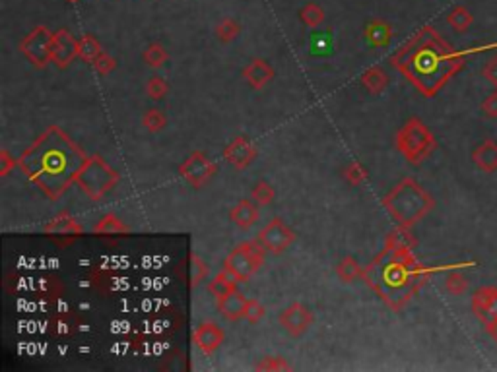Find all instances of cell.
Returning <instances> with one entry per match:
<instances>
[{
    "mask_svg": "<svg viewBox=\"0 0 497 372\" xmlns=\"http://www.w3.org/2000/svg\"><path fill=\"white\" fill-rule=\"evenodd\" d=\"M466 55L449 45L431 25H425L400 47L390 62L421 95L435 97L463 70Z\"/></svg>",
    "mask_w": 497,
    "mask_h": 372,
    "instance_id": "1",
    "label": "cell"
},
{
    "mask_svg": "<svg viewBox=\"0 0 497 372\" xmlns=\"http://www.w3.org/2000/svg\"><path fill=\"white\" fill-rule=\"evenodd\" d=\"M84 161V151L59 126H51L18 158V167L43 194L57 200L74 182Z\"/></svg>",
    "mask_w": 497,
    "mask_h": 372,
    "instance_id": "2",
    "label": "cell"
},
{
    "mask_svg": "<svg viewBox=\"0 0 497 372\" xmlns=\"http://www.w3.org/2000/svg\"><path fill=\"white\" fill-rule=\"evenodd\" d=\"M466 264H474V262H466ZM461 266L464 264L425 268L416 260L414 248L385 247L379 256L363 270L362 280L393 310H400L408 305V301L423 287V283L428 282L433 273L449 272Z\"/></svg>",
    "mask_w": 497,
    "mask_h": 372,
    "instance_id": "3",
    "label": "cell"
},
{
    "mask_svg": "<svg viewBox=\"0 0 497 372\" xmlns=\"http://www.w3.org/2000/svg\"><path fill=\"white\" fill-rule=\"evenodd\" d=\"M387 214L400 227H414L435 207V200L416 179H404L383 198Z\"/></svg>",
    "mask_w": 497,
    "mask_h": 372,
    "instance_id": "4",
    "label": "cell"
},
{
    "mask_svg": "<svg viewBox=\"0 0 497 372\" xmlns=\"http://www.w3.org/2000/svg\"><path fill=\"white\" fill-rule=\"evenodd\" d=\"M435 148H437L435 136L418 116L408 118L396 134V149L412 165H420L421 161H425L435 151Z\"/></svg>",
    "mask_w": 497,
    "mask_h": 372,
    "instance_id": "5",
    "label": "cell"
},
{
    "mask_svg": "<svg viewBox=\"0 0 497 372\" xmlns=\"http://www.w3.org/2000/svg\"><path fill=\"white\" fill-rule=\"evenodd\" d=\"M118 182V173L103 161L102 156L86 158L84 165L80 167L74 184L84 192L88 198L102 200L107 192L115 188Z\"/></svg>",
    "mask_w": 497,
    "mask_h": 372,
    "instance_id": "6",
    "label": "cell"
},
{
    "mask_svg": "<svg viewBox=\"0 0 497 372\" xmlns=\"http://www.w3.org/2000/svg\"><path fill=\"white\" fill-rule=\"evenodd\" d=\"M264 258L266 248L259 240H245L229 252L228 258L224 260V268L236 273L239 282H249V277H253L261 270Z\"/></svg>",
    "mask_w": 497,
    "mask_h": 372,
    "instance_id": "7",
    "label": "cell"
},
{
    "mask_svg": "<svg viewBox=\"0 0 497 372\" xmlns=\"http://www.w3.org/2000/svg\"><path fill=\"white\" fill-rule=\"evenodd\" d=\"M53 35L45 25H37L20 41L22 55L35 68H45L53 62Z\"/></svg>",
    "mask_w": 497,
    "mask_h": 372,
    "instance_id": "8",
    "label": "cell"
},
{
    "mask_svg": "<svg viewBox=\"0 0 497 372\" xmlns=\"http://www.w3.org/2000/svg\"><path fill=\"white\" fill-rule=\"evenodd\" d=\"M179 173L193 188H203L214 174L218 173V165L203 151H193L189 158L181 163Z\"/></svg>",
    "mask_w": 497,
    "mask_h": 372,
    "instance_id": "9",
    "label": "cell"
},
{
    "mask_svg": "<svg viewBox=\"0 0 497 372\" xmlns=\"http://www.w3.org/2000/svg\"><path fill=\"white\" fill-rule=\"evenodd\" d=\"M257 240L272 254H280L294 242L295 233L280 217H274L264 229H261V233L257 235Z\"/></svg>",
    "mask_w": 497,
    "mask_h": 372,
    "instance_id": "10",
    "label": "cell"
},
{
    "mask_svg": "<svg viewBox=\"0 0 497 372\" xmlns=\"http://www.w3.org/2000/svg\"><path fill=\"white\" fill-rule=\"evenodd\" d=\"M470 306L474 316L486 326V330H491L493 326H497V287L486 285L474 291Z\"/></svg>",
    "mask_w": 497,
    "mask_h": 372,
    "instance_id": "11",
    "label": "cell"
},
{
    "mask_svg": "<svg viewBox=\"0 0 497 372\" xmlns=\"http://www.w3.org/2000/svg\"><path fill=\"white\" fill-rule=\"evenodd\" d=\"M278 322L292 338H301L315 322V316H313L311 308H307L301 303H294L280 312Z\"/></svg>",
    "mask_w": 497,
    "mask_h": 372,
    "instance_id": "12",
    "label": "cell"
},
{
    "mask_svg": "<svg viewBox=\"0 0 497 372\" xmlns=\"http://www.w3.org/2000/svg\"><path fill=\"white\" fill-rule=\"evenodd\" d=\"M224 158L237 171H243L257 159V148L247 136H237L224 149Z\"/></svg>",
    "mask_w": 497,
    "mask_h": 372,
    "instance_id": "13",
    "label": "cell"
},
{
    "mask_svg": "<svg viewBox=\"0 0 497 372\" xmlns=\"http://www.w3.org/2000/svg\"><path fill=\"white\" fill-rule=\"evenodd\" d=\"M76 57L78 41L68 29H59L53 35V62L59 68H67Z\"/></svg>",
    "mask_w": 497,
    "mask_h": 372,
    "instance_id": "14",
    "label": "cell"
},
{
    "mask_svg": "<svg viewBox=\"0 0 497 372\" xmlns=\"http://www.w3.org/2000/svg\"><path fill=\"white\" fill-rule=\"evenodd\" d=\"M224 339H226V333L218 324L214 322L198 324L196 330L193 331L194 345L206 355H212L214 351H218L222 347V343H224Z\"/></svg>",
    "mask_w": 497,
    "mask_h": 372,
    "instance_id": "15",
    "label": "cell"
},
{
    "mask_svg": "<svg viewBox=\"0 0 497 372\" xmlns=\"http://www.w3.org/2000/svg\"><path fill=\"white\" fill-rule=\"evenodd\" d=\"M243 78L253 90H264L274 80V68L264 58H253L243 68Z\"/></svg>",
    "mask_w": 497,
    "mask_h": 372,
    "instance_id": "16",
    "label": "cell"
},
{
    "mask_svg": "<svg viewBox=\"0 0 497 372\" xmlns=\"http://www.w3.org/2000/svg\"><path fill=\"white\" fill-rule=\"evenodd\" d=\"M247 301L243 293L239 291H231L226 297L218 298V310L219 315L224 316L229 322H237V320H243L245 318V308H247Z\"/></svg>",
    "mask_w": 497,
    "mask_h": 372,
    "instance_id": "17",
    "label": "cell"
},
{
    "mask_svg": "<svg viewBox=\"0 0 497 372\" xmlns=\"http://www.w3.org/2000/svg\"><path fill=\"white\" fill-rule=\"evenodd\" d=\"M472 163L482 173H496L497 171V142L484 140L472 151Z\"/></svg>",
    "mask_w": 497,
    "mask_h": 372,
    "instance_id": "18",
    "label": "cell"
},
{
    "mask_svg": "<svg viewBox=\"0 0 497 372\" xmlns=\"http://www.w3.org/2000/svg\"><path fill=\"white\" fill-rule=\"evenodd\" d=\"M259 217H261V212H259V204L254 200L253 202L251 200H241L229 212V219L241 229H251L253 225H257Z\"/></svg>",
    "mask_w": 497,
    "mask_h": 372,
    "instance_id": "19",
    "label": "cell"
},
{
    "mask_svg": "<svg viewBox=\"0 0 497 372\" xmlns=\"http://www.w3.org/2000/svg\"><path fill=\"white\" fill-rule=\"evenodd\" d=\"M365 39H367L371 47L383 49L393 39V27L383 20H373V22L365 25Z\"/></svg>",
    "mask_w": 497,
    "mask_h": 372,
    "instance_id": "20",
    "label": "cell"
},
{
    "mask_svg": "<svg viewBox=\"0 0 497 372\" xmlns=\"http://www.w3.org/2000/svg\"><path fill=\"white\" fill-rule=\"evenodd\" d=\"M237 283H239V280H237L236 273H231L229 270H226V268H222V270L212 277V282L208 283V291H210L216 298H222L226 297L228 293H231V291H236Z\"/></svg>",
    "mask_w": 497,
    "mask_h": 372,
    "instance_id": "21",
    "label": "cell"
},
{
    "mask_svg": "<svg viewBox=\"0 0 497 372\" xmlns=\"http://www.w3.org/2000/svg\"><path fill=\"white\" fill-rule=\"evenodd\" d=\"M45 233L47 235H70V237H76V235H82L84 229H82V225L78 223L72 215L60 214L45 227Z\"/></svg>",
    "mask_w": 497,
    "mask_h": 372,
    "instance_id": "22",
    "label": "cell"
},
{
    "mask_svg": "<svg viewBox=\"0 0 497 372\" xmlns=\"http://www.w3.org/2000/svg\"><path fill=\"white\" fill-rule=\"evenodd\" d=\"M360 80H362L363 88L369 91V93H373V95H381L383 91L387 90L388 85V76L385 74V70L379 67L367 68Z\"/></svg>",
    "mask_w": 497,
    "mask_h": 372,
    "instance_id": "23",
    "label": "cell"
},
{
    "mask_svg": "<svg viewBox=\"0 0 497 372\" xmlns=\"http://www.w3.org/2000/svg\"><path fill=\"white\" fill-rule=\"evenodd\" d=\"M103 53L102 43L97 41L92 34H84L78 41V58H82L88 64H93L95 58Z\"/></svg>",
    "mask_w": 497,
    "mask_h": 372,
    "instance_id": "24",
    "label": "cell"
},
{
    "mask_svg": "<svg viewBox=\"0 0 497 372\" xmlns=\"http://www.w3.org/2000/svg\"><path fill=\"white\" fill-rule=\"evenodd\" d=\"M93 233L95 235H125L128 233V227L115 214H107L93 225Z\"/></svg>",
    "mask_w": 497,
    "mask_h": 372,
    "instance_id": "25",
    "label": "cell"
},
{
    "mask_svg": "<svg viewBox=\"0 0 497 372\" xmlns=\"http://www.w3.org/2000/svg\"><path fill=\"white\" fill-rule=\"evenodd\" d=\"M336 275L340 282L354 283L355 280H360L363 275V270L360 262L352 256H346L344 260H340L336 266Z\"/></svg>",
    "mask_w": 497,
    "mask_h": 372,
    "instance_id": "26",
    "label": "cell"
},
{
    "mask_svg": "<svg viewBox=\"0 0 497 372\" xmlns=\"http://www.w3.org/2000/svg\"><path fill=\"white\" fill-rule=\"evenodd\" d=\"M472 22H474V16H472L470 10L466 8V6H455V8L449 12V16H447V24L451 25L456 34L468 32Z\"/></svg>",
    "mask_w": 497,
    "mask_h": 372,
    "instance_id": "27",
    "label": "cell"
},
{
    "mask_svg": "<svg viewBox=\"0 0 497 372\" xmlns=\"http://www.w3.org/2000/svg\"><path fill=\"white\" fill-rule=\"evenodd\" d=\"M385 247L390 248H414L416 247V239L412 237V233L408 227H400L395 231H390L387 235V240H385Z\"/></svg>",
    "mask_w": 497,
    "mask_h": 372,
    "instance_id": "28",
    "label": "cell"
},
{
    "mask_svg": "<svg viewBox=\"0 0 497 372\" xmlns=\"http://www.w3.org/2000/svg\"><path fill=\"white\" fill-rule=\"evenodd\" d=\"M445 289L449 291L451 295H456V297H461V295H464V293L468 291V280H466L464 273L458 272V268H453V270L447 272Z\"/></svg>",
    "mask_w": 497,
    "mask_h": 372,
    "instance_id": "29",
    "label": "cell"
},
{
    "mask_svg": "<svg viewBox=\"0 0 497 372\" xmlns=\"http://www.w3.org/2000/svg\"><path fill=\"white\" fill-rule=\"evenodd\" d=\"M142 124L148 132H161L168 126V116L161 109H148L142 116Z\"/></svg>",
    "mask_w": 497,
    "mask_h": 372,
    "instance_id": "30",
    "label": "cell"
},
{
    "mask_svg": "<svg viewBox=\"0 0 497 372\" xmlns=\"http://www.w3.org/2000/svg\"><path fill=\"white\" fill-rule=\"evenodd\" d=\"M210 275V266L204 262L203 258L191 254V287H198L200 283L206 282Z\"/></svg>",
    "mask_w": 497,
    "mask_h": 372,
    "instance_id": "31",
    "label": "cell"
},
{
    "mask_svg": "<svg viewBox=\"0 0 497 372\" xmlns=\"http://www.w3.org/2000/svg\"><path fill=\"white\" fill-rule=\"evenodd\" d=\"M241 34V25L236 22L233 18H224L218 25H216V37L222 43H231L237 35Z\"/></svg>",
    "mask_w": 497,
    "mask_h": 372,
    "instance_id": "32",
    "label": "cell"
},
{
    "mask_svg": "<svg viewBox=\"0 0 497 372\" xmlns=\"http://www.w3.org/2000/svg\"><path fill=\"white\" fill-rule=\"evenodd\" d=\"M342 177H344L348 184H352V186H360V184H363V182L367 181L369 174H367V169H365L363 163H360V161H352V163H348V165L342 169Z\"/></svg>",
    "mask_w": 497,
    "mask_h": 372,
    "instance_id": "33",
    "label": "cell"
},
{
    "mask_svg": "<svg viewBox=\"0 0 497 372\" xmlns=\"http://www.w3.org/2000/svg\"><path fill=\"white\" fill-rule=\"evenodd\" d=\"M144 62L148 64L150 68H161L165 62H168V50L163 49V45L161 43H154V45H150L148 49L144 50Z\"/></svg>",
    "mask_w": 497,
    "mask_h": 372,
    "instance_id": "34",
    "label": "cell"
},
{
    "mask_svg": "<svg viewBox=\"0 0 497 372\" xmlns=\"http://www.w3.org/2000/svg\"><path fill=\"white\" fill-rule=\"evenodd\" d=\"M299 18H301V22L307 27H317V25L325 22V10L320 8L319 4H315V2H309V4H305L304 8L299 10Z\"/></svg>",
    "mask_w": 497,
    "mask_h": 372,
    "instance_id": "35",
    "label": "cell"
},
{
    "mask_svg": "<svg viewBox=\"0 0 497 372\" xmlns=\"http://www.w3.org/2000/svg\"><path fill=\"white\" fill-rule=\"evenodd\" d=\"M253 200L259 204V206H270L272 202H274V198H276V191L272 188V184L266 181H261L254 184L253 188Z\"/></svg>",
    "mask_w": 497,
    "mask_h": 372,
    "instance_id": "36",
    "label": "cell"
},
{
    "mask_svg": "<svg viewBox=\"0 0 497 372\" xmlns=\"http://www.w3.org/2000/svg\"><path fill=\"white\" fill-rule=\"evenodd\" d=\"M254 371H264V372L292 371V364L287 363L284 357H262L261 361L254 364Z\"/></svg>",
    "mask_w": 497,
    "mask_h": 372,
    "instance_id": "37",
    "label": "cell"
},
{
    "mask_svg": "<svg viewBox=\"0 0 497 372\" xmlns=\"http://www.w3.org/2000/svg\"><path fill=\"white\" fill-rule=\"evenodd\" d=\"M168 82H165L161 76H152V78L148 80V83H146V93H148V97L154 101L163 99V97L168 95Z\"/></svg>",
    "mask_w": 497,
    "mask_h": 372,
    "instance_id": "38",
    "label": "cell"
},
{
    "mask_svg": "<svg viewBox=\"0 0 497 372\" xmlns=\"http://www.w3.org/2000/svg\"><path fill=\"white\" fill-rule=\"evenodd\" d=\"M266 315V308L259 298H249L247 301V308H245V318L249 324H259Z\"/></svg>",
    "mask_w": 497,
    "mask_h": 372,
    "instance_id": "39",
    "label": "cell"
},
{
    "mask_svg": "<svg viewBox=\"0 0 497 372\" xmlns=\"http://www.w3.org/2000/svg\"><path fill=\"white\" fill-rule=\"evenodd\" d=\"M93 68L100 72L102 76H107V74H111L115 68H117V60L113 57H109L107 53H102L100 57L95 58V62H93Z\"/></svg>",
    "mask_w": 497,
    "mask_h": 372,
    "instance_id": "40",
    "label": "cell"
},
{
    "mask_svg": "<svg viewBox=\"0 0 497 372\" xmlns=\"http://www.w3.org/2000/svg\"><path fill=\"white\" fill-rule=\"evenodd\" d=\"M18 167V159L10 156V151L2 149L0 151V177H8L12 173V169Z\"/></svg>",
    "mask_w": 497,
    "mask_h": 372,
    "instance_id": "41",
    "label": "cell"
},
{
    "mask_svg": "<svg viewBox=\"0 0 497 372\" xmlns=\"http://www.w3.org/2000/svg\"><path fill=\"white\" fill-rule=\"evenodd\" d=\"M482 113H484V116H488V118H493V120H496L497 118V91L489 93L488 97L482 101Z\"/></svg>",
    "mask_w": 497,
    "mask_h": 372,
    "instance_id": "42",
    "label": "cell"
},
{
    "mask_svg": "<svg viewBox=\"0 0 497 372\" xmlns=\"http://www.w3.org/2000/svg\"><path fill=\"white\" fill-rule=\"evenodd\" d=\"M482 76H484V78H486V80H488L497 91V55L489 58L488 62H486V67H484V70H482Z\"/></svg>",
    "mask_w": 497,
    "mask_h": 372,
    "instance_id": "43",
    "label": "cell"
},
{
    "mask_svg": "<svg viewBox=\"0 0 497 372\" xmlns=\"http://www.w3.org/2000/svg\"><path fill=\"white\" fill-rule=\"evenodd\" d=\"M488 331L491 333V338H493L497 341V326H493V328H491V330H488Z\"/></svg>",
    "mask_w": 497,
    "mask_h": 372,
    "instance_id": "44",
    "label": "cell"
},
{
    "mask_svg": "<svg viewBox=\"0 0 497 372\" xmlns=\"http://www.w3.org/2000/svg\"><path fill=\"white\" fill-rule=\"evenodd\" d=\"M67 2H70V4H72V2H78V0H67Z\"/></svg>",
    "mask_w": 497,
    "mask_h": 372,
    "instance_id": "45",
    "label": "cell"
}]
</instances>
